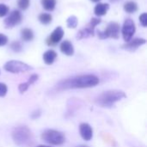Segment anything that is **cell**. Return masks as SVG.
Listing matches in <instances>:
<instances>
[{
	"label": "cell",
	"instance_id": "cell-1",
	"mask_svg": "<svg viewBox=\"0 0 147 147\" xmlns=\"http://www.w3.org/2000/svg\"><path fill=\"white\" fill-rule=\"evenodd\" d=\"M100 82L98 77L93 74H84L60 80L55 86L58 91L74 90V89H87L96 86Z\"/></svg>",
	"mask_w": 147,
	"mask_h": 147
},
{
	"label": "cell",
	"instance_id": "cell-2",
	"mask_svg": "<svg viewBox=\"0 0 147 147\" xmlns=\"http://www.w3.org/2000/svg\"><path fill=\"white\" fill-rule=\"evenodd\" d=\"M126 97L127 95L124 91L120 90H110L100 94L95 99V102L99 107L109 109L114 107L116 102Z\"/></svg>",
	"mask_w": 147,
	"mask_h": 147
},
{
	"label": "cell",
	"instance_id": "cell-3",
	"mask_svg": "<svg viewBox=\"0 0 147 147\" xmlns=\"http://www.w3.org/2000/svg\"><path fill=\"white\" fill-rule=\"evenodd\" d=\"M11 138L19 147H27L33 141V134L27 126H19L13 129Z\"/></svg>",
	"mask_w": 147,
	"mask_h": 147
},
{
	"label": "cell",
	"instance_id": "cell-4",
	"mask_svg": "<svg viewBox=\"0 0 147 147\" xmlns=\"http://www.w3.org/2000/svg\"><path fill=\"white\" fill-rule=\"evenodd\" d=\"M41 139L53 146H61L65 142V136L62 132L54 129H47L41 134Z\"/></svg>",
	"mask_w": 147,
	"mask_h": 147
},
{
	"label": "cell",
	"instance_id": "cell-5",
	"mask_svg": "<svg viewBox=\"0 0 147 147\" xmlns=\"http://www.w3.org/2000/svg\"><path fill=\"white\" fill-rule=\"evenodd\" d=\"M3 69L10 73H22L31 71L33 68L29 65L19 60H9L3 65Z\"/></svg>",
	"mask_w": 147,
	"mask_h": 147
},
{
	"label": "cell",
	"instance_id": "cell-6",
	"mask_svg": "<svg viewBox=\"0 0 147 147\" xmlns=\"http://www.w3.org/2000/svg\"><path fill=\"white\" fill-rule=\"evenodd\" d=\"M97 34L101 40H105L107 38L118 39L120 36V24L115 22H111L108 24L105 30H98Z\"/></svg>",
	"mask_w": 147,
	"mask_h": 147
},
{
	"label": "cell",
	"instance_id": "cell-7",
	"mask_svg": "<svg viewBox=\"0 0 147 147\" xmlns=\"http://www.w3.org/2000/svg\"><path fill=\"white\" fill-rule=\"evenodd\" d=\"M101 22H102V20L100 18L92 17L90 19V22L84 28H82L81 30H79L78 32L77 39L78 40H82V39H84V38H89L90 36H94L95 28H96V26L100 24Z\"/></svg>",
	"mask_w": 147,
	"mask_h": 147
},
{
	"label": "cell",
	"instance_id": "cell-8",
	"mask_svg": "<svg viewBox=\"0 0 147 147\" xmlns=\"http://www.w3.org/2000/svg\"><path fill=\"white\" fill-rule=\"evenodd\" d=\"M135 31H136V27H135V23L134 20H132L131 18L126 19L122 26V29H121V34H122L124 40L126 42H128L129 40H131L132 38L134 37V34H135Z\"/></svg>",
	"mask_w": 147,
	"mask_h": 147
},
{
	"label": "cell",
	"instance_id": "cell-9",
	"mask_svg": "<svg viewBox=\"0 0 147 147\" xmlns=\"http://www.w3.org/2000/svg\"><path fill=\"white\" fill-rule=\"evenodd\" d=\"M22 19V13L19 10H13L9 16L6 17V19L4 20V26L7 28H14L15 26L18 25Z\"/></svg>",
	"mask_w": 147,
	"mask_h": 147
},
{
	"label": "cell",
	"instance_id": "cell-10",
	"mask_svg": "<svg viewBox=\"0 0 147 147\" xmlns=\"http://www.w3.org/2000/svg\"><path fill=\"white\" fill-rule=\"evenodd\" d=\"M64 36V30L61 27H57L53 32L52 34L49 35V37L47 39L46 42L48 46L53 47L57 45L63 38Z\"/></svg>",
	"mask_w": 147,
	"mask_h": 147
},
{
	"label": "cell",
	"instance_id": "cell-11",
	"mask_svg": "<svg viewBox=\"0 0 147 147\" xmlns=\"http://www.w3.org/2000/svg\"><path fill=\"white\" fill-rule=\"evenodd\" d=\"M79 134L82 139L85 141H90L93 138V129L90 124L85 122L79 125Z\"/></svg>",
	"mask_w": 147,
	"mask_h": 147
},
{
	"label": "cell",
	"instance_id": "cell-12",
	"mask_svg": "<svg viewBox=\"0 0 147 147\" xmlns=\"http://www.w3.org/2000/svg\"><path fill=\"white\" fill-rule=\"evenodd\" d=\"M146 43V40L143 38H136L134 40H129L128 42H126V44L122 45L121 48L127 50V51H135L136 49H138L140 46L144 45Z\"/></svg>",
	"mask_w": 147,
	"mask_h": 147
},
{
	"label": "cell",
	"instance_id": "cell-13",
	"mask_svg": "<svg viewBox=\"0 0 147 147\" xmlns=\"http://www.w3.org/2000/svg\"><path fill=\"white\" fill-rule=\"evenodd\" d=\"M60 51L62 53H64L66 56H72L74 54V47L71 41L69 40H64L60 44Z\"/></svg>",
	"mask_w": 147,
	"mask_h": 147
},
{
	"label": "cell",
	"instance_id": "cell-14",
	"mask_svg": "<svg viewBox=\"0 0 147 147\" xmlns=\"http://www.w3.org/2000/svg\"><path fill=\"white\" fill-rule=\"evenodd\" d=\"M57 58V53L54 51V50H47V52H45L43 53V56H42V59H43V61L46 65H51L53 64V62L55 61Z\"/></svg>",
	"mask_w": 147,
	"mask_h": 147
},
{
	"label": "cell",
	"instance_id": "cell-15",
	"mask_svg": "<svg viewBox=\"0 0 147 147\" xmlns=\"http://www.w3.org/2000/svg\"><path fill=\"white\" fill-rule=\"evenodd\" d=\"M109 9V4L107 3H99L95 6L94 13L96 16H102L107 14Z\"/></svg>",
	"mask_w": 147,
	"mask_h": 147
},
{
	"label": "cell",
	"instance_id": "cell-16",
	"mask_svg": "<svg viewBox=\"0 0 147 147\" xmlns=\"http://www.w3.org/2000/svg\"><path fill=\"white\" fill-rule=\"evenodd\" d=\"M21 37L22 40L24 41H31L34 39V32L30 28H22L21 31Z\"/></svg>",
	"mask_w": 147,
	"mask_h": 147
},
{
	"label": "cell",
	"instance_id": "cell-17",
	"mask_svg": "<svg viewBox=\"0 0 147 147\" xmlns=\"http://www.w3.org/2000/svg\"><path fill=\"white\" fill-rule=\"evenodd\" d=\"M124 10L127 13H129V14L134 13V12H136L138 10V4L134 1L127 2L124 4Z\"/></svg>",
	"mask_w": 147,
	"mask_h": 147
},
{
	"label": "cell",
	"instance_id": "cell-18",
	"mask_svg": "<svg viewBox=\"0 0 147 147\" xmlns=\"http://www.w3.org/2000/svg\"><path fill=\"white\" fill-rule=\"evenodd\" d=\"M41 5L44 9L47 11H53L56 6V0H41Z\"/></svg>",
	"mask_w": 147,
	"mask_h": 147
},
{
	"label": "cell",
	"instance_id": "cell-19",
	"mask_svg": "<svg viewBox=\"0 0 147 147\" xmlns=\"http://www.w3.org/2000/svg\"><path fill=\"white\" fill-rule=\"evenodd\" d=\"M39 21L44 24V25H47L49 23L52 22V20H53V16H51V14H48V13H41L39 15V17H38Z\"/></svg>",
	"mask_w": 147,
	"mask_h": 147
},
{
	"label": "cell",
	"instance_id": "cell-20",
	"mask_svg": "<svg viewBox=\"0 0 147 147\" xmlns=\"http://www.w3.org/2000/svg\"><path fill=\"white\" fill-rule=\"evenodd\" d=\"M66 24L69 28H76L78 24V20L75 16H71L66 20Z\"/></svg>",
	"mask_w": 147,
	"mask_h": 147
},
{
	"label": "cell",
	"instance_id": "cell-21",
	"mask_svg": "<svg viewBox=\"0 0 147 147\" xmlns=\"http://www.w3.org/2000/svg\"><path fill=\"white\" fill-rule=\"evenodd\" d=\"M9 47L16 53H19L22 50V45L20 41H13Z\"/></svg>",
	"mask_w": 147,
	"mask_h": 147
},
{
	"label": "cell",
	"instance_id": "cell-22",
	"mask_svg": "<svg viewBox=\"0 0 147 147\" xmlns=\"http://www.w3.org/2000/svg\"><path fill=\"white\" fill-rule=\"evenodd\" d=\"M29 4H30V0H18V2H17L18 7L22 10L27 9L28 8Z\"/></svg>",
	"mask_w": 147,
	"mask_h": 147
},
{
	"label": "cell",
	"instance_id": "cell-23",
	"mask_svg": "<svg viewBox=\"0 0 147 147\" xmlns=\"http://www.w3.org/2000/svg\"><path fill=\"white\" fill-rule=\"evenodd\" d=\"M9 11V8L4 4V3H0V17H3L6 16Z\"/></svg>",
	"mask_w": 147,
	"mask_h": 147
},
{
	"label": "cell",
	"instance_id": "cell-24",
	"mask_svg": "<svg viewBox=\"0 0 147 147\" xmlns=\"http://www.w3.org/2000/svg\"><path fill=\"white\" fill-rule=\"evenodd\" d=\"M29 84H28V82H26V83H22V84H20L19 85H18V90H19V92L20 93H24V92H26L27 90H28V89L29 88Z\"/></svg>",
	"mask_w": 147,
	"mask_h": 147
},
{
	"label": "cell",
	"instance_id": "cell-25",
	"mask_svg": "<svg viewBox=\"0 0 147 147\" xmlns=\"http://www.w3.org/2000/svg\"><path fill=\"white\" fill-rule=\"evenodd\" d=\"M8 87L5 84L0 83V97H4L7 94Z\"/></svg>",
	"mask_w": 147,
	"mask_h": 147
},
{
	"label": "cell",
	"instance_id": "cell-26",
	"mask_svg": "<svg viewBox=\"0 0 147 147\" xmlns=\"http://www.w3.org/2000/svg\"><path fill=\"white\" fill-rule=\"evenodd\" d=\"M140 22L143 27H146L147 26V14L146 13H143L140 16Z\"/></svg>",
	"mask_w": 147,
	"mask_h": 147
},
{
	"label": "cell",
	"instance_id": "cell-27",
	"mask_svg": "<svg viewBox=\"0 0 147 147\" xmlns=\"http://www.w3.org/2000/svg\"><path fill=\"white\" fill-rule=\"evenodd\" d=\"M40 115H41V111H40V109H35L34 111H33V112L30 114V117H31V119H33V120L38 119Z\"/></svg>",
	"mask_w": 147,
	"mask_h": 147
},
{
	"label": "cell",
	"instance_id": "cell-28",
	"mask_svg": "<svg viewBox=\"0 0 147 147\" xmlns=\"http://www.w3.org/2000/svg\"><path fill=\"white\" fill-rule=\"evenodd\" d=\"M38 78H39V75L38 74H32L30 76V78H28V84L29 85H32L33 84H34L38 80Z\"/></svg>",
	"mask_w": 147,
	"mask_h": 147
},
{
	"label": "cell",
	"instance_id": "cell-29",
	"mask_svg": "<svg viewBox=\"0 0 147 147\" xmlns=\"http://www.w3.org/2000/svg\"><path fill=\"white\" fill-rule=\"evenodd\" d=\"M8 37L3 34H0V47L5 46L8 43Z\"/></svg>",
	"mask_w": 147,
	"mask_h": 147
},
{
	"label": "cell",
	"instance_id": "cell-30",
	"mask_svg": "<svg viewBox=\"0 0 147 147\" xmlns=\"http://www.w3.org/2000/svg\"><path fill=\"white\" fill-rule=\"evenodd\" d=\"M91 2H93V3H98V2H100L101 0H90Z\"/></svg>",
	"mask_w": 147,
	"mask_h": 147
},
{
	"label": "cell",
	"instance_id": "cell-31",
	"mask_svg": "<svg viewBox=\"0 0 147 147\" xmlns=\"http://www.w3.org/2000/svg\"><path fill=\"white\" fill-rule=\"evenodd\" d=\"M36 147H51V146H44V145H40V146H38Z\"/></svg>",
	"mask_w": 147,
	"mask_h": 147
},
{
	"label": "cell",
	"instance_id": "cell-32",
	"mask_svg": "<svg viewBox=\"0 0 147 147\" xmlns=\"http://www.w3.org/2000/svg\"><path fill=\"white\" fill-rule=\"evenodd\" d=\"M77 147H89V146H84V145H81V146H77Z\"/></svg>",
	"mask_w": 147,
	"mask_h": 147
},
{
	"label": "cell",
	"instance_id": "cell-33",
	"mask_svg": "<svg viewBox=\"0 0 147 147\" xmlns=\"http://www.w3.org/2000/svg\"><path fill=\"white\" fill-rule=\"evenodd\" d=\"M110 1H112V2H115V1H119V0H110Z\"/></svg>",
	"mask_w": 147,
	"mask_h": 147
}]
</instances>
